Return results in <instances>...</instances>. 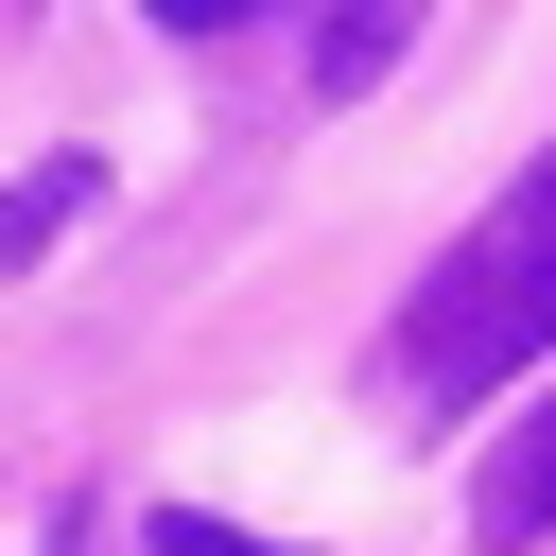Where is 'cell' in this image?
I'll return each mask as SVG.
<instances>
[{
    "instance_id": "obj_5",
    "label": "cell",
    "mask_w": 556,
    "mask_h": 556,
    "mask_svg": "<svg viewBox=\"0 0 556 556\" xmlns=\"http://www.w3.org/2000/svg\"><path fill=\"white\" fill-rule=\"evenodd\" d=\"M139 556H278V539H243V521H208V504H156Z\"/></svg>"
},
{
    "instance_id": "obj_1",
    "label": "cell",
    "mask_w": 556,
    "mask_h": 556,
    "mask_svg": "<svg viewBox=\"0 0 556 556\" xmlns=\"http://www.w3.org/2000/svg\"><path fill=\"white\" fill-rule=\"evenodd\" d=\"M539 348H556V139L434 243V278H417V313H400V400H417V417H469V400H504Z\"/></svg>"
},
{
    "instance_id": "obj_3",
    "label": "cell",
    "mask_w": 556,
    "mask_h": 556,
    "mask_svg": "<svg viewBox=\"0 0 556 556\" xmlns=\"http://www.w3.org/2000/svg\"><path fill=\"white\" fill-rule=\"evenodd\" d=\"M87 208H104V156H35V174L0 191V278H35V261L87 226Z\"/></svg>"
},
{
    "instance_id": "obj_6",
    "label": "cell",
    "mask_w": 556,
    "mask_h": 556,
    "mask_svg": "<svg viewBox=\"0 0 556 556\" xmlns=\"http://www.w3.org/2000/svg\"><path fill=\"white\" fill-rule=\"evenodd\" d=\"M139 17H156V35H243L261 0H139Z\"/></svg>"
},
{
    "instance_id": "obj_2",
    "label": "cell",
    "mask_w": 556,
    "mask_h": 556,
    "mask_svg": "<svg viewBox=\"0 0 556 556\" xmlns=\"http://www.w3.org/2000/svg\"><path fill=\"white\" fill-rule=\"evenodd\" d=\"M469 539H486V556H539V539H556V400H539V417L486 452V486H469Z\"/></svg>"
},
{
    "instance_id": "obj_4",
    "label": "cell",
    "mask_w": 556,
    "mask_h": 556,
    "mask_svg": "<svg viewBox=\"0 0 556 556\" xmlns=\"http://www.w3.org/2000/svg\"><path fill=\"white\" fill-rule=\"evenodd\" d=\"M400 35H417V0H330V35H313V87L348 104V87H382L400 70Z\"/></svg>"
}]
</instances>
